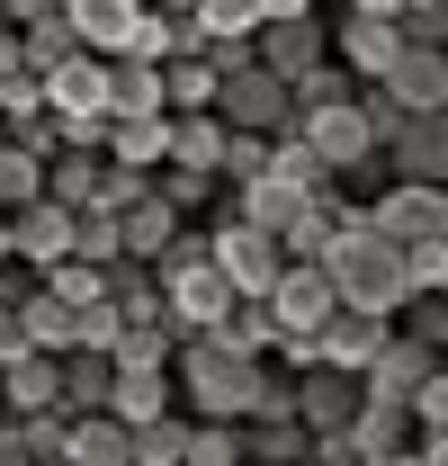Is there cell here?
Here are the masks:
<instances>
[{
	"label": "cell",
	"mask_w": 448,
	"mask_h": 466,
	"mask_svg": "<svg viewBox=\"0 0 448 466\" xmlns=\"http://www.w3.org/2000/svg\"><path fill=\"white\" fill-rule=\"evenodd\" d=\"M260 368H270V359L233 350L224 332H188V341L170 350L179 412H188V421H242V412H251V395H260Z\"/></svg>",
	"instance_id": "6da1fadb"
},
{
	"label": "cell",
	"mask_w": 448,
	"mask_h": 466,
	"mask_svg": "<svg viewBox=\"0 0 448 466\" xmlns=\"http://www.w3.org/2000/svg\"><path fill=\"white\" fill-rule=\"evenodd\" d=\"M323 269H332L341 305H368V314H394V305L412 296V279H403V242H386V233L368 225V207L323 242Z\"/></svg>",
	"instance_id": "7a4b0ae2"
},
{
	"label": "cell",
	"mask_w": 448,
	"mask_h": 466,
	"mask_svg": "<svg viewBox=\"0 0 448 466\" xmlns=\"http://www.w3.org/2000/svg\"><path fill=\"white\" fill-rule=\"evenodd\" d=\"M216 116L224 126H251V135H287L296 126V90L270 63H233V72H216Z\"/></svg>",
	"instance_id": "3957f363"
},
{
	"label": "cell",
	"mask_w": 448,
	"mask_h": 466,
	"mask_svg": "<svg viewBox=\"0 0 448 466\" xmlns=\"http://www.w3.org/2000/svg\"><path fill=\"white\" fill-rule=\"evenodd\" d=\"M207 251H216V269L233 279V296H270V288H279V269H287L279 233H260L251 216H233V207L207 225Z\"/></svg>",
	"instance_id": "277c9868"
},
{
	"label": "cell",
	"mask_w": 448,
	"mask_h": 466,
	"mask_svg": "<svg viewBox=\"0 0 448 466\" xmlns=\"http://www.w3.org/2000/svg\"><path fill=\"white\" fill-rule=\"evenodd\" d=\"M403 55V27H394V9H368V0H341L332 18V63H350L359 81H386V63Z\"/></svg>",
	"instance_id": "5b68a950"
},
{
	"label": "cell",
	"mask_w": 448,
	"mask_h": 466,
	"mask_svg": "<svg viewBox=\"0 0 448 466\" xmlns=\"http://www.w3.org/2000/svg\"><path fill=\"white\" fill-rule=\"evenodd\" d=\"M162 269V296H170V323L179 332H216L224 305H233V279L216 269V251L207 260H153Z\"/></svg>",
	"instance_id": "8992f818"
},
{
	"label": "cell",
	"mask_w": 448,
	"mask_h": 466,
	"mask_svg": "<svg viewBox=\"0 0 448 466\" xmlns=\"http://www.w3.org/2000/svg\"><path fill=\"white\" fill-rule=\"evenodd\" d=\"M368 225L386 242H422V233H448V188L440 179H386L368 198Z\"/></svg>",
	"instance_id": "52a82bcc"
},
{
	"label": "cell",
	"mask_w": 448,
	"mask_h": 466,
	"mask_svg": "<svg viewBox=\"0 0 448 466\" xmlns=\"http://www.w3.org/2000/svg\"><path fill=\"white\" fill-rule=\"evenodd\" d=\"M359 404H368V377H359V368H332V359L296 368V421H305V431H350Z\"/></svg>",
	"instance_id": "ba28073f"
},
{
	"label": "cell",
	"mask_w": 448,
	"mask_h": 466,
	"mask_svg": "<svg viewBox=\"0 0 448 466\" xmlns=\"http://www.w3.org/2000/svg\"><path fill=\"white\" fill-rule=\"evenodd\" d=\"M260 305H270V323H279V332H323L341 296H332V269H323V260H287L279 288L260 296Z\"/></svg>",
	"instance_id": "9c48e42d"
},
{
	"label": "cell",
	"mask_w": 448,
	"mask_h": 466,
	"mask_svg": "<svg viewBox=\"0 0 448 466\" xmlns=\"http://www.w3.org/2000/svg\"><path fill=\"white\" fill-rule=\"evenodd\" d=\"M296 135H305V144H314V153L332 162V179H350L359 162H368V153H386V144L368 135L359 99H332V108H305V116H296Z\"/></svg>",
	"instance_id": "30bf717a"
},
{
	"label": "cell",
	"mask_w": 448,
	"mask_h": 466,
	"mask_svg": "<svg viewBox=\"0 0 448 466\" xmlns=\"http://www.w3.org/2000/svg\"><path fill=\"white\" fill-rule=\"evenodd\" d=\"M386 162H394V179H440L448 188V108H412L386 135Z\"/></svg>",
	"instance_id": "8fae6325"
},
{
	"label": "cell",
	"mask_w": 448,
	"mask_h": 466,
	"mask_svg": "<svg viewBox=\"0 0 448 466\" xmlns=\"http://www.w3.org/2000/svg\"><path fill=\"white\" fill-rule=\"evenodd\" d=\"M251 46H260V63H270V72H287V81H296L305 63L332 55V27H323V9H296V18H260V27H251Z\"/></svg>",
	"instance_id": "7c38bea8"
},
{
	"label": "cell",
	"mask_w": 448,
	"mask_h": 466,
	"mask_svg": "<svg viewBox=\"0 0 448 466\" xmlns=\"http://www.w3.org/2000/svg\"><path fill=\"white\" fill-rule=\"evenodd\" d=\"M431 368H440V341H431V332H403V323H394V332H386V350H377V359H368L359 377H368V395H394V404H403V395H412V386H422Z\"/></svg>",
	"instance_id": "4fadbf2b"
},
{
	"label": "cell",
	"mask_w": 448,
	"mask_h": 466,
	"mask_svg": "<svg viewBox=\"0 0 448 466\" xmlns=\"http://www.w3.org/2000/svg\"><path fill=\"white\" fill-rule=\"evenodd\" d=\"M9 251H18L27 269H55L63 251H72V207H63V198H27V207H9Z\"/></svg>",
	"instance_id": "5bb4252c"
},
{
	"label": "cell",
	"mask_w": 448,
	"mask_h": 466,
	"mask_svg": "<svg viewBox=\"0 0 448 466\" xmlns=\"http://www.w3.org/2000/svg\"><path fill=\"white\" fill-rule=\"evenodd\" d=\"M63 404V350H18V359H0V412H46Z\"/></svg>",
	"instance_id": "9a60e30c"
},
{
	"label": "cell",
	"mask_w": 448,
	"mask_h": 466,
	"mask_svg": "<svg viewBox=\"0 0 448 466\" xmlns=\"http://www.w3.org/2000/svg\"><path fill=\"white\" fill-rule=\"evenodd\" d=\"M350 440H359V466H403V458H412V404L368 395L359 421H350Z\"/></svg>",
	"instance_id": "2e32d148"
},
{
	"label": "cell",
	"mask_w": 448,
	"mask_h": 466,
	"mask_svg": "<svg viewBox=\"0 0 448 466\" xmlns=\"http://www.w3.org/2000/svg\"><path fill=\"white\" fill-rule=\"evenodd\" d=\"M144 9H153V0H63V18L81 27V46H90V55H126V46H135V27H144Z\"/></svg>",
	"instance_id": "e0dca14e"
},
{
	"label": "cell",
	"mask_w": 448,
	"mask_h": 466,
	"mask_svg": "<svg viewBox=\"0 0 448 466\" xmlns=\"http://www.w3.org/2000/svg\"><path fill=\"white\" fill-rule=\"evenodd\" d=\"M108 412L126 421V431H135V421H153V412H179V377H170V359H153V368H117Z\"/></svg>",
	"instance_id": "ac0fdd59"
},
{
	"label": "cell",
	"mask_w": 448,
	"mask_h": 466,
	"mask_svg": "<svg viewBox=\"0 0 448 466\" xmlns=\"http://www.w3.org/2000/svg\"><path fill=\"white\" fill-rule=\"evenodd\" d=\"M394 314H368V305H332V323H323V359L332 368H368L377 350H386Z\"/></svg>",
	"instance_id": "d6986e66"
},
{
	"label": "cell",
	"mask_w": 448,
	"mask_h": 466,
	"mask_svg": "<svg viewBox=\"0 0 448 466\" xmlns=\"http://www.w3.org/2000/svg\"><path fill=\"white\" fill-rule=\"evenodd\" d=\"M386 90L403 108H448V46H403L386 63Z\"/></svg>",
	"instance_id": "ffe728a7"
},
{
	"label": "cell",
	"mask_w": 448,
	"mask_h": 466,
	"mask_svg": "<svg viewBox=\"0 0 448 466\" xmlns=\"http://www.w3.org/2000/svg\"><path fill=\"white\" fill-rule=\"evenodd\" d=\"M305 198H314V188H305V179H287L279 162H270L260 179H242V188H233V216H251L260 233H287V216H296Z\"/></svg>",
	"instance_id": "44dd1931"
},
{
	"label": "cell",
	"mask_w": 448,
	"mask_h": 466,
	"mask_svg": "<svg viewBox=\"0 0 448 466\" xmlns=\"http://www.w3.org/2000/svg\"><path fill=\"white\" fill-rule=\"evenodd\" d=\"M46 108H55V116L108 108V55H90V46H81L72 63H55V72H46Z\"/></svg>",
	"instance_id": "7402d4cb"
},
{
	"label": "cell",
	"mask_w": 448,
	"mask_h": 466,
	"mask_svg": "<svg viewBox=\"0 0 448 466\" xmlns=\"http://www.w3.org/2000/svg\"><path fill=\"white\" fill-rule=\"evenodd\" d=\"M108 162H135V171H162V162H170V108L117 116V126H108Z\"/></svg>",
	"instance_id": "603a6c76"
},
{
	"label": "cell",
	"mask_w": 448,
	"mask_h": 466,
	"mask_svg": "<svg viewBox=\"0 0 448 466\" xmlns=\"http://www.w3.org/2000/svg\"><path fill=\"white\" fill-rule=\"evenodd\" d=\"M72 466H135V431H126L108 404L72 412Z\"/></svg>",
	"instance_id": "cb8c5ba5"
},
{
	"label": "cell",
	"mask_w": 448,
	"mask_h": 466,
	"mask_svg": "<svg viewBox=\"0 0 448 466\" xmlns=\"http://www.w3.org/2000/svg\"><path fill=\"white\" fill-rule=\"evenodd\" d=\"M144 108H170L162 63L153 55H108V116H144Z\"/></svg>",
	"instance_id": "d4e9b609"
},
{
	"label": "cell",
	"mask_w": 448,
	"mask_h": 466,
	"mask_svg": "<svg viewBox=\"0 0 448 466\" xmlns=\"http://www.w3.org/2000/svg\"><path fill=\"white\" fill-rule=\"evenodd\" d=\"M117 225H126V251H135V260H162L170 233H179V207H170L162 188H144L135 207H117Z\"/></svg>",
	"instance_id": "484cf974"
},
{
	"label": "cell",
	"mask_w": 448,
	"mask_h": 466,
	"mask_svg": "<svg viewBox=\"0 0 448 466\" xmlns=\"http://www.w3.org/2000/svg\"><path fill=\"white\" fill-rule=\"evenodd\" d=\"M108 386H117V359L108 350H63V412H99L108 404Z\"/></svg>",
	"instance_id": "4316f807"
},
{
	"label": "cell",
	"mask_w": 448,
	"mask_h": 466,
	"mask_svg": "<svg viewBox=\"0 0 448 466\" xmlns=\"http://www.w3.org/2000/svg\"><path fill=\"white\" fill-rule=\"evenodd\" d=\"M242 458L260 466H314V431L287 412V421H242Z\"/></svg>",
	"instance_id": "83f0119b"
},
{
	"label": "cell",
	"mask_w": 448,
	"mask_h": 466,
	"mask_svg": "<svg viewBox=\"0 0 448 466\" xmlns=\"http://www.w3.org/2000/svg\"><path fill=\"white\" fill-rule=\"evenodd\" d=\"M224 135H233V126H224L216 108H179V116H170V162L216 171V162H224Z\"/></svg>",
	"instance_id": "f1b7e54d"
},
{
	"label": "cell",
	"mask_w": 448,
	"mask_h": 466,
	"mask_svg": "<svg viewBox=\"0 0 448 466\" xmlns=\"http://www.w3.org/2000/svg\"><path fill=\"white\" fill-rule=\"evenodd\" d=\"M99 162H108V153H90V144H55V153H46V198H63V207H90Z\"/></svg>",
	"instance_id": "f546056e"
},
{
	"label": "cell",
	"mask_w": 448,
	"mask_h": 466,
	"mask_svg": "<svg viewBox=\"0 0 448 466\" xmlns=\"http://www.w3.org/2000/svg\"><path fill=\"white\" fill-rule=\"evenodd\" d=\"M162 99H170V116L179 108H216V63L198 55V46H179V55L162 63Z\"/></svg>",
	"instance_id": "4dcf8cb0"
},
{
	"label": "cell",
	"mask_w": 448,
	"mask_h": 466,
	"mask_svg": "<svg viewBox=\"0 0 448 466\" xmlns=\"http://www.w3.org/2000/svg\"><path fill=\"white\" fill-rule=\"evenodd\" d=\"M81 55V27H72V18H27V27H18V63H27V72H55V63H72Z\"/></svg>",
	"instance_id": "1f68e13d"
},
{
	"label": "cell",
	"mask_w": 448,
	"mask_h": 466,
	"mask_svg": "<svg viewBox=\"0 0 448 466\" xmlns=\"http://www.w3.org/2000/svg\"><path fill=\"white\" fill-rule=\"evenodd\" d=\"M72 260H90V269L126 260V225H117V207H72Z\"/></svg>",
	"instance_id": "d6a6232c"
},
{
	"label": "cell",
	"mask_w": 448,
	"mask_h": 466,
	"mask_svg": "<svg viewBox=\"0 0 448 466\" xmlns=\"http://www.w3.org/2000/svg\"><path fill=\"white\" fill-rule=\"evenodd\" d=\"M18 323H27V341L36 350H72V296H55L46 279L18 296Z\"/></svg>",
	"instance_id": "836d02e7"
},
{
	"label": "cell",
	"mask_w": 448,
	"mask_h": 466,
	"mask_svg": "<svg viewBox=\"0 0 448 466\" xmlns=\"http://www.w3.org/2000/svg\"><path fill=\"white\" fill-rule=\"evenodd\" d=\"M0 198H9V207L46 198V144H27V135H0Z\"/></svg>",
	"instance_id": "e575fe53"
},
{
	"label": "cell",
	"mask_w": 448,
	"mask_h": 466,
	"mask_svg": "<svg viewBox=\"0 0 448 466\" xmlns=\"http://www.w3.org/2000/svg\"><path fill=\"white\" fill-rule=\"evenodd\" d=\"M27 126H46V72H0V135H27Z\"/></svg>",
	"instance_id": "d590c367"
},
{
	"label": "cell",
	"mask_w": 448,
	"mask_h": 466,
	"mask_svg": "<svg viewBox=\"0 0 448 466\" xmlns=\"http://www.w3.org/2000/svg\"><path fill=\"white\" fill-rule=\"evenodd\" d=\"M135 466H188V412L135 421Z\"/></svg>",
	"instance_id": "8d00e7d4"
},
{
	"label": "cell",
	"mask_w": 448,
	"mask_h": 466,
	"mask_svg": "<svg viewBox=\"0 0 448 466\" xmlns=\"http://www.w3.org/2000/svg\"><path fill=\"white\" fill-rule=\"evenodd\" d=\"M216 332H224L233 350H251V359H270V350H279V323H270V305H260V296H233Z\"/></svg>",
	"instance_id": "74e56055"
},
{
	"label": "cell",
	"mask_w": 448,
	"mask_h": 466,
	"mask_svg": "<svg viewBox=\"0 0 448 466\" xmlns=\"http://www.w3.org/2000/svg\"><path fill=\"white\" fill-rule=\"evenodd\" d=\"M260 27V0H198L188 9V46H207V36H251Z\"/></svg>",
	"instance_id": "f35d334b"
},
{
	"label": "cell",
	"mask_w": 448,
	"mask_h": 466,
	"mask_svg": "<svg viewBox=\"0 0 448 466\" xmlns=\"http://www.w3.org/2000/svg\"><path fill=\"white\" fill-rule=\"evenodd\" d=\"M18 431H27V466H55L72 458V412L46 404V412H18Z\"/></svg>",
	"instance_id": "ab89813d"
},
{
	"label": "cell",
	"mask_w": 448,
	"mask_h": 466,
	"mask_svg": "<svg viewBox=\"0 0 448 466\" xmlns=\"http://www.w3.org/2000/svg\"><path fill=\"white\" fill-rule=\"evenodd\" d=\"M153 188H162L179 216H198V207H216L224 179H216V171H198V162H162V171H153Z\"/></svg>",
	"instance_id": "60d3db41"
},
{
	"label": "cell",
	"mask_w": 448,
	"mask_h": 466,
	"mask_svg": "<svg viewBox=\"0 0 448 466\" xmlns=\"http://www.w3.org/2000/svg\"><path fill=\"white\" fill-rule=\"evenodd\" d=\"M270 144H279V135H251V126H233V135H224V162H216V179H224V188L260 179V171H270Z\"/></svg>",
	"instance_id": "b9f144b4"
},
{
	"label": "cell",
	"mask_w": 448,
	"mask_h": 466,
	"mask_svg": "<svg viewBox=\"0 0 448 466\" xmlns=\"http://www.w3.org/2000/svg\"><path fill=\"white\" fill-rule=\"evenodd\" d=\"M403 279H412V296H440V288H448V233L403 242Z\"/></svg>",
	"instance_id": "7bdbcfd3"
},
{
	"label": "cell",
	"mask_w": 448,
	"mask_h": 466,
	"mask_svg": "<svg viewBox=\"0 0 448 466\" xmlns=\"http://www.w3.org/2000/svg\"><path fill=\"white\" fill-rule=\"evenodd\" d=\"M188 466H242V421H188Z\"/></svg>",
	"instance_id": "ee69618b"
},
{
	"label": "cell",
	"mask_w": 448,
	"mask_h": 466,
	"mask_svg": "<svg viewBox=\"0 0 448 466\" xmlns=\"http://www.w3.org/2000/svg\"><path fill=\"white\" fill-rule=\"evenodd\" d=\"M394 27H403V46H448V0H403Z\"/></svg>",
	"instance_id": "f6af8a7d"
},
{
	"label": "cell",
	"mask_w": 448,
	"mask_h": 466,
	"mask_svg": "<svg viewBox=\"0 0 448 466\" xmlns=\"http://www.w3.org/2000/svg\"><path fill=\"white\" fill-rule=\"evenodd\" d=\"M287 412H296V368H260V395L242 421H287Z\"/></svg>",
	"instance_id": "bcb514c9"
},
{
	"label": "cell",
	"mask_w": 448,
	"mask_h": 466,
	"mask_svg": "<svg viewBox=\"0 0 448 466\" xmlns=\"http://www.w3.org/2000/svg\"><path fill=\"white\" fill-rule=\"evenodd\" d=\"M403 404H412V431H431V421H448V359L431 368V377H422V386H412V395H403Z\"/></svg>",
	"instance_id": "7dc6e473"
},
{
	"label": "cell",
	"mask_w": 448,
	"mask_h": 466,
	"mask_svg": "<svg viewBox=\"0 0 448 466\" xmlns=\"http://www.w3.org/2000/svg\"><path fill=\"white\" fill-rule=\"evenodd\" d=\"M403 466H448V421H431V431H412V458Z\"/></svg>",
	"instance_id": "c3c4849f"
},
{
	"label": "cell",
	"mask_w": 448,
	"mask_h": 466,
	"mask_svg": "<svg viewBox=\"0 0 448 466\" xmlns=\"http://www.w3.org/2000/svg\"><path fill=\"white\" fill-rule=\"evenodd\" d=\"M27 350V323H18V296L0 288V359H18Z\"/></svg>",
	"instance_id": "681fc988"
},
{
	"label": "cell",
	"mask_w": 448,
	"mask_h": 466,
	"mask_svg": "<svg viewBox=\"0 0 448 466\" xmlns=\"http://www.w3.org/2000/svg\"><path fill=\"white\" fill-rule=\"evenodd\" d=\"M0 466H27V431H18V412H0Z\"/></svg>",
	"instance_id": "f907efd6"
},
{
	"label": "cell",
	"mask_w": 448,
	"mask_h": 466,
	"mask_svg": "<svg viewBox=\"0 0 448 466\" xmlns=\"http://www.w3.org/2000/svg\"><path fill=\"white\" fill-rule=\"evenodd\" d=\"M296 9H323V0H260V18H296Z\"/></svg>",
	"instance_id": "816d5d0a"
},
{
	"label": "cell",
	"mask_w": 448,
	"mask_h": 466,
	"mask_svg": "<svg viewBox=\"0 0 448 466\" xmlns=\"http://www.w3.org/2000/svg\"><path fill=\"white\" fill-rule=\"evenodd\" d=\"M0 72H18V27H0Z\"/></svg>",
	"instance_id": "f5cc1de1"
},
{
	"label": "cell",
	"mask_w": 448,
	"mask_h": 466,
	"mask_svg": "<svg viewBox=\"0 0 448 466\" xmlns=\"http://www.w3.org/2000/svg\"><path fill=\"white\" fill-rule=\"evenodd\" d=\"M440 359H448V288H440Z\"/></svg>",
	"instance_id": "db71d44e"
},
{
	"label": "cell",
	"mask_w": 448,
	"mask_h": 466,
	"mask_svg": "<svg viewBox=\"0 0 448 466\" xmlns=\"http://www.w3.org/2000/svg\"><path fill=\"white\" fill-rule=\"evenodd\" d=\"M153 9H170V18H188V9H198V0H153Z\"/></svg>",
	"instance_id": "11a10c76"
},
{
	"label": "cell",
	"mask_w": 448,
	"mask_h": 466,
	"mask_svg": "<svg viewBox=\"0 0 448 466\" xmlns=\"http://www.w3.org/2000/svg\"><path fill=\"white\" fill-rule=\"evenodd\" d=\"M0 233H9V198H0Z\"/></svg>",
	"instance_id": "9f6ffc18"
}]
</instances>
